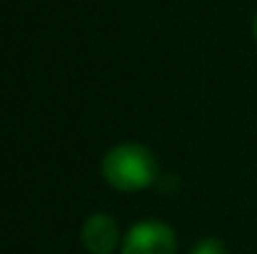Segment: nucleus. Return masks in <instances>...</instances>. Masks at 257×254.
<instances>
[{
    "label": "nucleus",
    "mask_w": 257,
    "mask_h": 254,
    "mask_svg": "<svg viewBox=\"0 0 257 254\" xmlns=\"http://www.w3.org/2000/svg\"><path fill=\"white\" fill-rule=\"evenodd\" d=\"M120 239V229H117V222L110 217V214H92L87 217L85 224H83V244L90 254H110L115 249Z\"/></svg>",
    "instance_id": "obj_3"
},
{
    "label": "nucleus",
    "mask_w": 257,
    "mask_h": 254,
    "mask_svg": "<svg viewBox=\"0 0 257 254\" xmlns=\"http://www.w3.org/2000/svg\"><path fill=\"white\" fill-rule=\"evenodd\" d=\"M100 172L105 182L117 192H140L158 179V160L145 145H117L105 157Z\"/></svg>",
    "instance_id": "obj_1"
},
{
    "label": "nucleus",
    "mask_w": 257,
    "mask_h": 254,
    "mask_svg": "<svg viewBox=\"0 0 257 254\" xmlns=\"http://www.w3.org/2000/svg\"><path fill=\"white\" fill-rule=\"evenodd\" d=\"M175 232L165 222L148 219L135 224L122 242V254H175Z\"/></svg>",
    "instance_id": "obj_2"
},
{
    "label": "nucleus",
    "mask_w": 257,
    "mask_h": 254,
    "mask_svg": "<svg viewBox=\"0 0 257 254\" xmlns=\"http://www.w3.org/2000/svg\"><path fill=\"white\" fill-rule=\"evenodd\" d=\"M192 254H227V252H225L222 242H217V239H202V242L195 244Z\"/></svg>",
    "instance_id": "obj_4"
},
{
    "label": "nucleus",
    "mask_w": 257,
    "mask_h": 254,
    "mask_svg": "<svg viewBox=\"0 0 257 254\" xmlns=\"http://www.w3.org/2000/svg\"><path fill=\"white\" fill-rule=\"evenodd\" d=\"M252 33H255V40H257V15H255V23H252Z\"/></svg>",
    "instance_id": "obj_5"
}]
</instances>
